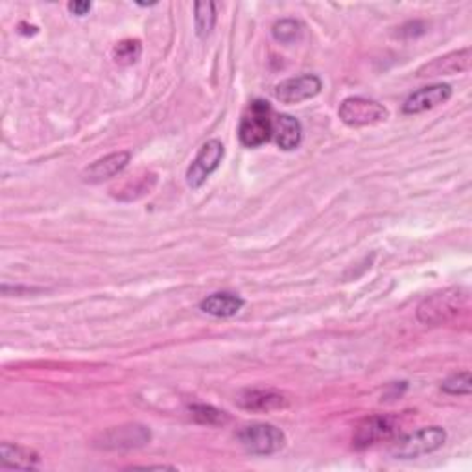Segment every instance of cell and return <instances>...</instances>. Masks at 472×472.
Returning a JSON list of instances; mask_svg holds the SVG:
<instances>
[{"label":"cell","mask_w":472,"mask_h":472,"mask_svg":"<svg viewBox=\"0 0 472 472\" xmlns=\"http://www.w3.org/2000/svg\"><path fill=\"white\" fill-rule=\"evenodd\" d=\"M236 404L247 412H273L282 410L290 404L288 397L277 390H244L236 397Z\"/></svg>","instance_id":"cell-12"},{"label":"cell","mask_w":472,"mask_h":472,"mask_svg":"<svg viewBox=\"0 0 472 472\" xmlns=\"http://www.w3.org/2000/svg\"><path fill=\"white\" fill-rule=\"evenodd\" d=\"M273 39L282 45H294L303 38V24L294 19H280L271 28Z\"/></svg>","instance_id":"cell-17"},{"label":"cell","mask_w":472,"mask_h":472,"mask_svg":"<svg viewBox=\"0 0 472 472\" xmlns=\"http://www.w3.org/2000/svg\"><path fill=\"white\" fill-rule=\"evenodd\" d=\"M273 109L266 100H253L242 115L238 139L245 148H259L271 139Z\"/></svg>","instance_id":"cell-2"},{"label":"cell","mask_w":472,"mask_h":472,"mask_svg":"<svg viewBox=\"0 0 472 472\" xmlns=\"http://www.w3.org/2000/svg\"><path fill=\"white\" fill-rule=\"evenodd\" d=\"M397 432V423L390 416H371L365 417L355 430L353 445L360 451L369 449L381 442H388Z\"/></svg>","instance_id":"cell-9"},{"label":"cell","mask_w":472,"mask_h":472,"mask_svg":"<svg viewBox=\"0 0 472 472\" xmlns=\"http://www.w3.org/2000/svg\"><path fill=\"white\" fill-rule=\"evenodd\" d=\"M338 115L343 124L351 128H365V125L382 124L390 118V111L386 106L376 100H369L364 97L345 99L338 109Z\"/></svg>","instance_id":"cell-5"},{"label":"cell","mask_w":472,"mask_h":472,"mask_svg":"<svg viewBox=\"0 0 472 472\" xmlns=\"http://www.w3.org/2000/svg\"><path fill=\"white\" fill-rule=\"evenodd\" d=\"M132 161V153L130 151H115V153H109L106 157H102V159L94 161L92 165H89L82 177L85 183H92V185H99V183H104L118 174H122L125 170V167L130 165Z\"/></svg>","instance_id":"cell-13"},{"label":"cell","mask_w":472,"mask_h":472,"mask_svg":"<svg viewBox=\"0 0 472 472\" xmlns=\"http://www.w3.org/2000/svg\"><path fill=\"white\" fill-rule=\"evenodd\" d=\"M69 12L73 13V15H76V17H85L89 12H90V8H92V4L90 3H69Z\"/></svg>","instance_id":"cell-23"},{"label":"cell","mask_w":472,"mask_h":472,"mask_svg":"<svg viewBox=\"0 0 472 472\" xmlns=\"http://www.w3.org/2000/svg\"><path fill=\"white\" fill-rule=\"evenodd\" d=\"M452 97V87L449 83H435L414 90L402 104V113L419 115L449 102Z\"/></svg>","instance_id":"cell-11"},{"label":"cell","mask_w":472,"mask_h":472,"mask_svg":"<svg viewBox=\"0 0 472 472\" xmlns=\"http://www.w3.org/2000/svg\"><path fill=\"white\" fill-rule=\"evenodd\" d=\"M322 89H323V82L316 74H303L280 82L275 87L273 94L282 104H301L305 100L318 97Z\"/></svg>","instance_id":"cell-8"},{"label":"cell","mask_w":472,"mask_h":472,"mask_svg":"<svg viewBox=\"0 0 472 472\" xmlns=\"http://www.w3.org/2000/svg\"><path fill=\"white\" fill-rule=\"evenodd\" d=\"M244 299L236 294L231 292H216L207 296L202 303L200 308L214 318H233L244 308Z\"/></svg>","instance_id":"cell-15"},{"label":"cell","mask_w":472,"mask_h":472,"mask_svg":"<svg viewBox=\"0 0 472 472\" xmlns=\"http://www.w3.org/2000/svg\"><path fill=\"white\" fill-rule=\"evenodd\" d=\"M155 181H157V177L153 176V174H146L144 177H139L135 183H125L124 186H122V193L120 194H116V198H124V200H137V198H141V196H144L146 193H150L151 191V188H153V185H155Z\"/></svg>","instance_id":"cell-21"},{"label":"cell","mask_w":472,"mask_h":472,"mask_svg":"<svg viewBox=\"0 0 472 472\" xmlns=\"http://www.w3.org/2000/svg\"><path fill=\"white\" fill-rule=\"evenodd\" d=\"M194 24L198 38H207L216 24V4L214 3H196L194 4Z\"/></svg>","instance_id":"cell-18"},{"label":"cell","mask_w":472,"mask_h":472,"mask_svg":"<svg viewBox=\"0 0 472 472\" xmlns=\"http://www.w3.org/2000/svg\"><path fill=\"white\" fill-rule=\"evenodd\" d=\"M470 308V292L463 287L439 290L421 301L417 320L425 325H445L459 318Z\"/></svg>","instance_id":"cell-1"},{"label":"cell","mask_w":472,"mask_h":472,"mask_svg":"<svg viewBox=\"0 0 472 472\" xmlns=\"http://www.w3.org/2000/svg\"><path fill=\"white\" fill-rule=\"evenodd\" d=\"M271 139L277 146L285 151L296 150L303 141L301 122L290 115H277L273 116V133Z\"/></svg>","instance_id":"cell-14"},{"label":"cell","mask_w":472,"mask_h":472,"mask_svg":"<svg viewBox=\"0 0 472 472\" xmlns=\"http://www.w3.org/2000/svg\"><path fill=\"white\" fill-rule=\"evenodd\" d=\"M447 442V432L442 426H426L417 432L400 435L390 447L395 459H416L442 449Z\"/></svg>","instance_id":"cell-3"},{"label":"cell","mask_w":472,"mask_h":472,"mask_svg":"<svg viewBox=\"0 0 472 472\" xmlns=\"http://www.w3.org/2000/svg\"><path fill=\"white\" fill-rule=\"evenodd\" d=\"M141 54H142V45L139 39H124L113 50L115 61L122 67L133 65V63L139 61Z\"/></svg>","instance_id":"cell-20"},{"label":"cell","mask_w":472,"mask_h":472,"mask_svg":"<svg viewBox=\"0 0 472 472\" xmlns=\"http://www.w3.org/2000/svg\"><path fill=\"white\" fill-rule=\"evenodd\" d=\"M224 155H226V146L222 142L216 141V139L207 141L200 148L191 168L186 170L188 186L200 188L210 177V174H214L218 170L219 163H222V159H224Z\"/></svg>","instance_id":"cell-7"},{"label":"cell","mask_w":472,"mask_h":472,"mask_svg":"<svg viewBox=\"0 0 472 472\" xmlns=\"http://www.w3.org/2000/svg\"><path fill=\"white\" fill-rule=\"evenodd\" d=\"M472 63V54L470 48H461L449 52L445 56H439L417 71L419 78H435V76H452V74H461L470 69Z\"/></svg>","instance_id":"cell-10"},{"label":"cell","mask_w":472,"mask_h":472,"mask_svg":"<svg viewBox=\"0 0 472 472\" xmlns=\"http://www.w3.org/2000/svg\"><path fill=\"white\" fill-rule=\"evenodd\" d=\"M191 416L196 423L207 425V426H219L229 421V416L224 410H218V408L210 404H193Z\"/></svg>","instance_id":"cell-19"},{"label":"cell","mask_w":472,"mask_h":472,"mask_svg":"<svg viewBox=\"0 0 472 472\" xmlns=\"http://www.w3.org/2000/svg\"><path fill=\"white\" fill-rule=\"evenodd\" d=\"M236 437L245 452L253 456H271L287 447L285 432L270 423L247 425L236 433Z\"/></svg>","instance_id":"cell-4"},{"label":"cell","mask_w":472,"mask_h":472,"mask_svg":"<svg viewBox=\"0 0 472 472\" xmlns=\"http://www.w3.org/2000/svg\"><path fill=\"white\" fill-rule=\"evenodd\" d=\"M442 390L449 395H470L472 391V376L468 371L456 373L442 384Z\"/></svg>","instance_id":"cell-22"},{"label":"cell","mask_w":472,"mask_h":472,"mask_svg":"<svg viewBox=\"0 0 472 472\" xmlns=\"http://www.w3.org/2000/svg\"><path fill=\"white\" fill-rule=\"evenodd\" d=\"M39 461L41 456L34 449L13 443H3V447H0V467L3 468L31 470L39 467Z\"/></svg>","instance_id":"cell-16"},{"label":"cell","mask_w":472,"mask_h":472,"mask_svg":"<svg viewBox=\"0 0 472 472\" xmlns=\"http://www.w3.org/2000/svg\"><path fill=\"white\" fill-rule=\"evenodd\" d=\"M151 442L150 428L142 425H122L113 426L107 432L100 433L97 439V447L104 451H130L146 447Z\"/></svg>","instance_id":"cell-6"}]
</instances>
